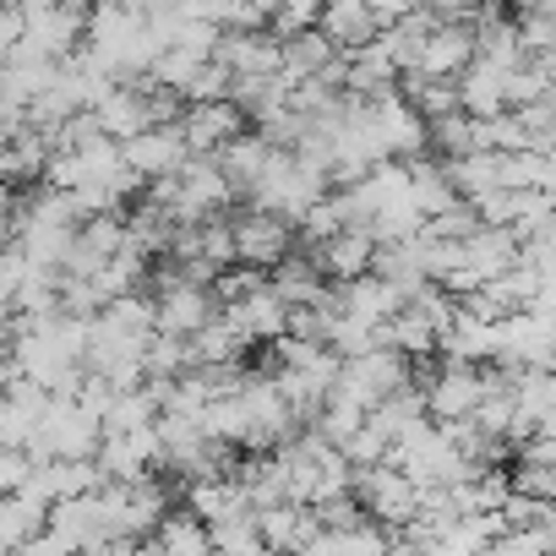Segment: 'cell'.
Instances as JSON below:
<instances>
[{
  "label": "cell",
  "instance_id": "obj_1",
  "mask_svg": "<svg viewBox=\"0 0 556 556\" xmlns=\"http://www.w3.org/2000/svg\"><path fill=\"white\" fill-rule=\"evenodd\" d=\"M350 224H366L377 240H409L426 229V207L415 197V175L409 159H388L377 164L366 180H355L350 191Z\"/></svg>",
  "mask_w": 556,
  "mask_h": 556
},
{
  "label": "cell",
  "instance_id": "obj_2",
  "mask_svg": "<svg viewBox=\"0 0 556 556\" xmlns=\"http://www.w3.org/2000/svg\"><path fill=\"white\" fill-rule=\"evenodd\" d=\"M104 437H110L104 415H93L77 393H50L45 420H39V431H34L28 447L39 458H99Z\"/></svg>",
  "mask_w": 556,
  "mask_h": 556
},
{
  "label": "cell",
  "instance_id": "obj_3",
  "mask_svg": "<svg viewBox=\"0 0 556 556\" xmlns=\"http://www.w3.org/2000/svg\"><path fill=\"white\" fill-rule=\"evenodd\" d=\"M153 197H159V202H169L180 224H202V218H213V213H224V207H229L235 180H229V169H224V159H218V153H191V164H186L180 175L153 180Z\"/></svg>",
  "mask_w": 556,
  "mask_h": 556
},
{
  "label": "cell",
  "instance_id": "obj_4",
  "mask_svg": "<svg viewBox=\"0 0 556 556\" xmlns=\"http://www.w3.org/2000/svg\"><path fill=\"white\" fill-rule=\"evenodd\" d=\"M393 464L399 469H409L426 491L431 485H453L458 475H469L475 464H469V453H464V442L453 437V426L447 420H437L431 426V415L415 426V431H404L399 442H393Z\"/></svg>",
  "mask_w": 556,
  "mask_h": 556
},
{
  "label": "cell",
  "instance_id": "obj_5",
  "mask_svg": "<svg viewBox=\"0 0 556 556\" xmlns=\"http://www.w3.org/2000/svg\"><path fill=\"white\" fill-rule=\"evenodd\" d=\"M328 186H333V175H328L323 164H312L301 148H278V159H273V169H267V180L256 186L251 202L285 213L290 224H301V218L312 213V202L328 197Z\"/></svg>",
  "mask_w": 556,
  "mask_h": 556
},
{
  "label": "cell",
  "instance_id": "obj_6",
  "mask_svg": "<svg viewBox=\"0 0 556 556\" xmlns=\"http://www.w3.org/2000/svg\"><path fill=\"white\" fill-rule=\"evenodd\" d=\"M496 361L518 371H556V306L507 312L496 323Z\"/></svg>",
  "mask_w": 556,
  "mask_h": 556
},
{
  "label": "cell",
  "instance_id": "obj_7",
  "mask_svg": "<svg viewBox=\"0 0 556 556\" xmlns=\"http://www.w3.org/2000/svg\"><path fill=\"white\" fill-rule=\"evenodd\" d=\"M355 491H361L366 513H371L377 523H388V529L415 523V518H420V502H426V485H420L409 469H399L393 458H388V464H371V469H355Z\"/></svg>",
  "mask_w": 556,
  "mask_h": 556
},
{
  "label": "cell",
  "instance_id": "obj_8",
  "mask_svg": "<svg viewBox=\"0 0 556 556\" xmlns=\"http://www.w3.org/2000/svg\"><path fill=\"white\" fill-rule=\"evenodd\" d=\"M485 388H491V377H485L475 361H447V355H442V371L426 377L431 420H475L480 404H485Z\"/></svg>",
  "mask_w": 556,
  "mask_h": 556
},
{
  "label": "cell",
  "instance_id": "obj_9",
  "mask_svg": "<svg viewBox=\"0 0 556 556\" xmlns=\"http://www.w3.org/2000/svg\"><path fill=\"white\" fill-rule=\"evenodd\" d=\"M371 126H377V137H382V148H388V159H415V153H431V121H426V110L409 99V93H382V99H371Z\"/></svg>",
  "mask_w": 556,
  "mask_h": 556
},
{
  "label": "cell",
  "instance_id": "obj_10",
  "mask_svg": "<svg viewBox=\"0 0 556 556\" xmlns=\"http://www.w3.org/2000/svg\"><path fill=\"white\" fill-rule=\"evenodd\" d=\"M224 317L235 323V333H240L245 344H273V339H285V333H290L295 306L273 290V278H262L256 290H245V295L224 301Z\"/></svg>",
  "mask_w": 556,
  "mask_h": 556
},
{
  "label": "cell",
  "instance_id": "obj_11",
  "mask_svg": "<svg viewBox=\"0 0 556 556\" xmlns=\"http://www.w3.org/2000/svg\"><path fill=\"white\" fill-rule=\"evenodd\" d=\"M175 121H180V131H186L191 153H224L235 137H245L251 110H245V104H235V99H197V104H186Z\"/></svg>",
  "mask_w": 556,
  "mask_h": 556
},
{
  "label": "cell",
  "instance_id": "obj_12",
  "mask_svg": "<svg viewBox=\"0 0 556 556\" xmlns=\"http://www.w3.org/2000/svg\"><path fill=\"white\" fill-rule=\"evenodd\" d=\"M235 245H240V262H251V267H278L290 251H295V229H290V218L285 213H273V207H245L240 218H235Z\"/></svg>",
  "mask_w": 556,
  "mask_h": 556
},
{
  "label": "cell",
  "instance_id": "obj_13",
  "mask_svg": "<svg viewBox=\"0 0 556 556\" xmlns=\"http://www.w3.org/2000/svg\"><path fill=\"white\" fill-rule=\"evenodd\" d=\"M159 328L164 333H180V339H191V333H202L213 317H218V290L213 285H191V278H169V285H159Z\"/></svg>",
  "mask_w": 556,
  "mask_h": 556
},
{
  "label": "cell",
  "instance_id": "obj_14",
  "mask_svg": "<svg viewBox=\"0 0 556 556\" xmlns=\"http://www.w3.org/2000/svg\"><path fill=\"white\" fill-rule=\"evenodd\" d=\"M126 164L142 175V180H169V175H180L186 164H191V142H186V131H180V121L169 126H148V131H137L131 142H126Z\"/></svg>",
  "mask_w": 556,
  "mask_h": 556
},
{
  "label": "cell",
  "instance_id": "obj_15",
  "mask_svg": "<svg viewBox=\"0 0 556 556\" xmlns=\"http://www.w3.org/2000/svg\"><path fill=\"white\" fill-rule=\"evenodd\" d=\"M475 55H480V28L464 23V17H442L431 28L426 55H420L415 72H426V77H464L475 66Z\"/></svg>",
  "mask_w": 556,
  "mask_h": 556
},
{
  "label": "cell",
  "instance_id": "obj_16",
  "mask_svg": "<svg viewBox=\"0 0 556 556\" xmlns=\"http://www.w3.org/2000/svg\"><path fill=\"white\" fill-rule=\"evenodd\" d=\"M99 464L110 480H142L153 464H164V437L159 420L153 426H131V431H110L99 447Z\"/></svg>",
  "mask_w": 556,
  "mask_h": 556
},
{
  "label": "cell",
  "instance_id": "obj_17",
  "mask_svg": "<svg viewBox=\"0 0 556 556\" xmlns=\"http://www.w3.org/2000/svg\"><path fill=\"white\" fill-rule=\"evenodd\" d=\"M377 251H382V240H377L366 224H350V229H339L333 240L312 245V256L323 262V273L339 278V285H350V278L371 273V267H377Z\"/></svg>",
  "mask_w": 556,
  "mask_h": 556
},
{
  "label": "cell",
  "instance_id": "obj_18",
  "mask_svg": "<svg viewBox=\"0 0 556 556\" xmlns=\"http://www.w3.org/2000/svg\"><path fill=\"white\" fill-rule=\"evenodd\" d=\"M50 513H55V502L39 496L34 485L0 491V551H7V556H23V545L50 523Z\"/></svg>",
  "mask_w": 556,
  "mask_h": 556
},
{
  "label": "cell",
  "instance_id": "obj_19",
  "mask_svg": "<svg viewBox=\"0 0 556 556\" xmlns=\"http://www.w3.org/2000/svg\"><path fill=\"white\" fill-rule=\"evenodd\" d=\"M339 50H366V45H377L382 39V17H377V7L371 0H328L323 7V23H317Z\"/></svg>",
  "mask_w": 556,
  "mask_h": 556
},
{
  "label": "cell",
  "instance_id": "obj_20",
  "mask_svg": "<svg viewBox=\"0 0 556 556\" xmlns=\"http://www.w3.org/2000/svg\"><path fill=\"white\" fill-rule=\"evenodd\" d=\"M224 169H229V180H235V197H256V186L267 180V169H273V159H278V142L273 137H262V131H245V137H235L224 153Z\"/></svg>",
  "mask_w": 556,
  "mask_h": 556
},
{
  "label": "cell",
  "instance_id": "obj_21",
  "mask_svg": "<svg viewBox=\"0 0 556 556\" xmlns=\"http://www.w3.org/2000/svg\"><path fill=\"white\" fill-rule=\"evenodd\" d=\"M186 507H191L197 518H207V523H229V518H240V513H256L251 496H245V485L235 480V469H229V475L191 480V485H186Z\"/></svg>",
  "mask_w": 556,
  "mask_h": 556
},
{
  "label": "cell",
  "instance_id": "obj_22",
  "mask_svg": "<svg viewBox=\"0 0 556 556\" xmlns=\"http://www.w3.org/2000/svg\"><path fill=\"white\" fill-rule=\"evenodd\" d=\"M507 77H513V66L475 55V66L458 77L464 110H469V115H502V110H513V104H507Z\"/></svg>",
  "mask_w": 556,
  "mask_h": 556
},
{
  "label": "cell",
  "instance_id": "obj_23",
  "mask_svg": "<svg viewBox=\"0 0 556 556\" xmlns=\"http://www.w3.org/2000/svg\"><path fill=\"white\" fill-rule=\"evenodd\" d=\"M148 551H164V556H207V551H213V523L197 518L191 507H186V513H164V523L148 534Z\"/></svg>",
  "mask_w": 556,
  "mask_h": 556
},
{
  "label": "cell",
  "instance_id": "obj_24",
  "mask_svg": "<svg viewBox=\"0 0 556 556\" xmlns=\"http://www.w3.org/2000/svg\"><path fill=\"white\" fill-rule=\"evenodd\" d=\"M267 278H273V290L285 295L290 306H317V301H328V285H323L328 273H323L317 256H295V251H290Z\"/></svg>",
  "mask_w": 556,
  "mask_h": 556
},
{
  "label": "cell",
  "instance_id": "obj_25",
  "mask_svg": "<svg viewBox=\"0 0 556 556\" xmlns=\"http://www.w3.org/2000/svg\"><path fill=\"white\" fill-rule=\"evenodd\" d=\"M235 480L245 485L251 507H273V502H290V475H285V458L278 453H251L245 464H235Z\"/></svg>",
  "mask_w": 556,
  "mask_h": 556
},
{
  "label": "cell",
  "instance_id": "obj_26",
  "mask_svg": "<svg viewBox=\"0 0 556 556\" xmlns=\"http://www.w3.org/2000/svg\"><path fill=\"white\" fill-rule=\"evenodd\" d=\"M278 39H285V72H290V77H301V83H306V77H323V72H328V66L344 55V50H339L323 28L278 34Z\"/></svg>",
  "mask_w": 556,
  "mask_h": 556
},
{
  "label": "cell",
  "instance_id": "obj_27",
  "mask_svg": "<svg viewBox=\"0 0 556 556\" xmlns=\"http://www.w3.org/2000/svg\"><path fill=\"white\" fill-rule=\"evenodd\" d=\"M442 355L447 361H496V323H485V317H475V312H464L458 306V323L442 333Z\"/></svg>",
  "mask_w": 556,
  "mask_h": 556
},
{
  "label": "cell",
  "instance_id": "obj_28",
  "mask_svg": "<svg viewBox=\"0 0 556 556\" xmlns=\"http://www.w3.org/2000/svg\"><path fill=\"white\" fill-rule=\"evenodd\" d=\"M409 175H415V197H420L426 218H437V213H447L453 202H464V191H458L453 175H447V159L437 164L431 153H415V159H409Z\"/></svg>",
  "mask_w": 556,
  "mask_h": 556
},
{
  "label": "cell",
  "instance_id": "obj_29",
  "mask_svg": "<svg viewBox=\"0 0 556 556\" xmlns=\"http://www.w3.org/2000/svg\"><path fill=\"white\" fill-rule=\"evenodd\" d=\"M475 148H485V121L480 115L453 110V115L431 121V153L437 159H458V153H475Z\"/></svg>",
  "mask_w": 556,
  "mask_h": 556
},
{
  "label": "cell",
  "instance_id": "obj_30",
  "mask_svg": "<svg viewBox=\"0 0 556 556\" xmlns=\"http://www.w3.org/2000/svg\"><path fill=\"white\" fill-rule=\"evenodd\" d=\"M447 175H453V186H458L469 202H480L485 191H496V186H502V153H496V148L458 153V159H447Z\"/></svg>",
  "mask_w": 556,
  "mask_h": 556
},
{
  "label": "cell",
  "instance_id": "obj_31",
  "mask_svg": "<svg viewBox=\"0 0 556 556\" xmlns=\"http://www.w3.org/2000/svg\"><path fill=\"white\" fill-rule=\"evenodd\" d=\"M186 12L213 17L218 28H267L278 17V0H186Z\"/></svg>",
  "mask_w": 556,
  "mask_h": 556
},
{
  "label": "cell",
  "instance_id": "obj_32",
  "mask_svg": "<svg viewBox=\"0 0 556 556\" xmlns=\"http://www.w3.org/2000/svg\"><path fill=\"white\" fill-rule=\"evenodd\" d=\"M426 415H431V404H426V388H415V382H409V388H399V393H388V399L371 409V420H377L393 442H399L404 431H415Z\"/></svg>",
  "mask_w": 556,
  "mask_h": 556
},
{
  "label": "cell",
  "instance_id": "obj_33",
  "mask_svg": "<svg viewBox=\"0 0 556 556\" xmlns=\"http://www.w3.org/2000/svg\"><path fill=\"white\" fill-rule=\"evenodd\" d=\"M382 344H399L404 355H415V361H426V355H437L442 350V333L415 312V306H404L393 323H382Z\"/></svg>",
  "mask_w": 556,
  "mask_h": 556
},
{
  "label": "cell",
  "instance_id": "obj_34",
  "mask_svg": "<svg viewBox=\"0 0 556 556\" xmlns=\"http://www.w3.org/2000/svg\"><path fill=\"white\" fill-rule=\"evenodd\" d=\"M213 551H229V556H262V551H273L267 545V529H262V513H240L229 523H213Z\"/></svg>",
  "mask_w": 556,
  "mask_h": 556
},
{
  "label": "cell",
  "instance_id": "obj_35",
  "mask_svg": "<svg viewBox=\"0 0 556 556\" xmlns=\"http://www.w3.org/2000/svg\"><path fill=\"white\" fill-rule=\"evenodd\" d=\"M339 229H350V197H344V191H328V197H317L312 213L301 218V235H306V245H323V240H333Z\"/></svg>",
  "mask_w": 556,
  "mask_h": 556
},
{
  "label": "cell",
  "instance_id": "obj_36",
  "mask_svg": "<svg viewBox=\"0 0 556 556\" xmlns=\"http://www.w3.org/2000/svg\"><path fill=\"white\" fill-rule=\"evenodd\" d=\"M202 66H207V55H191V50L169 45V50H164V55L153 61V72H148V77H153L159 88H175V93H186V83H191V77H197Z\"/></svg>",
  "mask_w": 556,
  "mask_h": 556
},
{
  "label": "cell",
  "instance_id": "obj_37",
  "mask_svg": "<svg viewBox=\"0 0 556 556\" xmlns=\"http://www.w3.org/2000/svg\"><path fill=\"white\" fill-rule=\"evenodd\" d=\"M344 453H350V464H355V469H371V464H388V458H393V437L366 415V426L350 437V447H344Z\"/></svg>",
  "mask_w": 556,
  "mask_h": 556
},
{
  "label": "cell",
  "instance_id": "obj_38",
  "mask_svg": "<svg viewBox=\"0 0 556 556\" xmlns=\"http://www.w3.org/2000/svg\"><path fill=\"white\" fill-rule=\"evenodd\" d=\"M507 475H513L518 491H529V496H540V502H556V464H551V458H529V453H518V464H513Z\"/></svg>",
  "mask_w": 556,
  "mask_h": 556
},
{
  "label": "cell",
  "instance_id": "obj_39",
  "mask_svg": "<svg viewBox=\"0 0 556 556\" xmlns=\"http://www.w3.org/2000/svg\"><path fill=\"white\" fill-rule=\"evenodd\" d=\"M323 7H328V0H278V17H273V28H278V34L317 28V23H323Z\"/></svg>",
  "mask_w": 556,
  "mask_h": 556
},
{
  "label": "cell",
  "instance_id": "obj_40",
  "mask_svg": "<svg viewBox=\"0 0 556 556\" xmlns=\"http://www.w3.org/2000/svg\"><path fill=\"white\" fill-rule=\"evenodd\" d=\"M28 39V12L17 0H7V12H0V50H17Z\"/></svg>",
  "mask_w": 556,
  "mask_h": 556
},
{
  "label": "cell",
  "instance_id": "obj_41",
  "mask_svg": "<svg viewBox=\"0 0 556 556\" xmlns=\"http://www.w3.org/2000/svg\"><path fill=\"white\" fill-rule=\"evenodd\" d=\"M371 7H377V17H382V23H399L404 12H415V7H426V0H371Z\"/></svg>",
  "mask_w": 556,
  "mask_h": 556
},
{
  "label": "cell",
  "instance_id": "obj_42",
  "mask_svg": "<svg viewBox=\"0 0 556 556\" xmlns=\"http://www.w3.org/2000/svg\"><path fill=\"white\" fill-rule=\"evenodd\" d=\"M426 7L437 12V17H464V12H475L480 0H426Z\"/></svg>",
  "mask_w": 556,
  "mask_h": 556
},
{
  "label": "cell",
  "instance_id": "obj_43",
  "mask_svg": "<svg viewBox=\"0 0 556 556\" xmlns=\"http://www.w3.org/2000/svg\"><path fill=\"white\" fill-rule=\"evenodd\" d=\"M545 191H556V148L545 153Z\"/></svg>",
  "mask_w": 556,
  "mask_h": 556
},
{
  "label": "cell",
  "instance_id": "obj_44",
  "mask_svg": "<svg viewBox=\"0 0 556 556\" xmlns=\"http://www.w3.org/2000/svg\"><path fill=\"white\" fill-rule=\"evenodd\" d=\"M551 409H556V371H551Z\"/></svg>",
  "mask_w": 556,
  "mask_h": 556
}]
</instances>
